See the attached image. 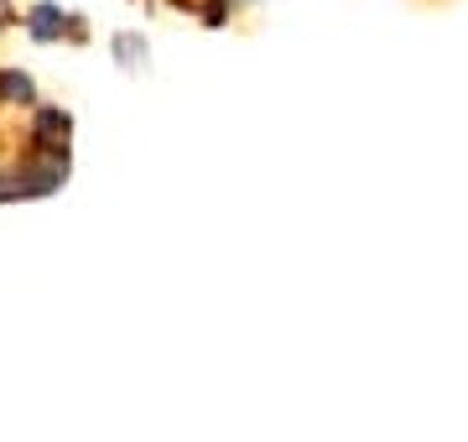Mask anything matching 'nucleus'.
I'll use <instances>...</instances> for the list:
<instances>
[{
  "label": "nucleus",
  "mask_w": 468,
  "mask_h": 442,
  "mask_svg": "<svg viewBox=\"0 0 468 442\" xmlns=\"http://www.w3.org/2000/svg\"><path fill=\"white\" fill-rule=\"evenodd\" d=\"M37 152H68V131H73V120L63 115V110H42V115H37Z\"/></svg>",
  "instance_id": "obj_2"
},
{
  "label": "nucleus",
  "mask_w": 468,
  "mask_h": 442,
  "mask_svg": "<svg viewBox=\"0 0 468 442\" xmlns=\"http://www.w3.org/2000/svg\"><path fill=\"white\" fill-rule=\"evenodd\" d=\"M110 52H115V63H120L125 73H146V63H151L146 37H135V32H120V37H115V47H110Z\"/></svg>",
  "instance_id": "obj_3"
},
{
  "label": "nucleus",
  "mask_w": 468,
  "mask_h": 442,
  "mask_svg": "<svg viewBox=\"0 0 468 442\" xmlns=\"http://www.w3.org/2000/svg\"><path fill=\"white\" fill-rule=\"evenodd\" d=\"M68 16H63V5H52V0H42L32 11V21H27V32L37 37V42H52V37H63Z\"/></svg>",
  "instance_id": "obj_4"
},
{
  "label": "nucleus",
  "mask_w": 468,
  "mask_h": 442,
  "mask_svg": "<svg viewBox=\"0 0 468 442\" xmlns=\"http://www.w3.org/2000/svg\"><path fill=\"white\" fill-rule=\"evenodd\" d=\"M0 100H11V104H27L32 100V79H27V73H0Z\"/></svg>",
  "instance_id": "obj_5"
},
{
  "label": "nucleus",
  "mask_w": 468,
  "mask_h": 442,
  "mask_svg": "<svg viewBox=\"0 0 468 442\" xmlns=\"http://www.w3.org/2000/svg\"><path fill=\"white\" fill-rule=\"evenodd\" d=\"M68 183V156L63 152H42V162L16 172H0V204H16V198H48Z\"/></svg>",
  "instance_id": "obj_1"
}]
</instances>
